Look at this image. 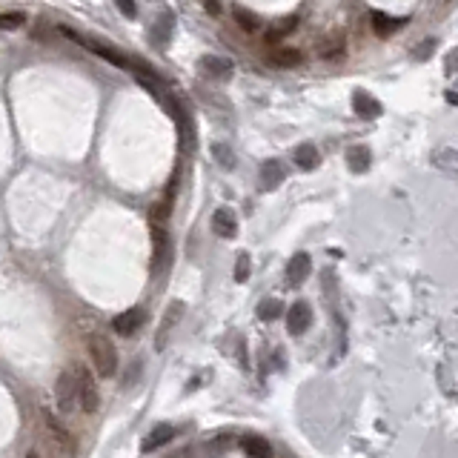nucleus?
<instances>
[{
  "label": "nucleus",
  "mask_w": 458,
  "mask_h": 458,
  "mask_svg": "<svg viewBox=\"0 0 458 458\" xmlns=\"http://www.w3.org/2000/svg\"><path fill=\"white\" fill-rule=\"evenodd\" d=\"M269 63L272 66H281V69H293V66H301L304 63V52L301 49H278L269 55Z\"/></svg>",
  "instance_id": "nucleus-15"
},
{
  "label": "nucleus",
  "mask_w": 458,
  "mask_h": 458,
  "mask_svg": "<svg viewBox=\"0 0 458 458\" xmlns=\"http://www.w3.org/2000/svg\"><path fill=\"white\" fill-rule=\"evenodd\" d=\"M352 106H355V112L361 115V117H379L384 109H381V103L372 98L369 92H355L352 95Z\"/></svg>",
  "instance_id": "nucleus-12"
},
{
  "label": "nucleus",
  "mask_w": 458,
  "mask_h": 458,
  "mask_svg": "<svg viewBox=\"0 0 458 458\" xmlns=\"http://www.w3.org/2000/svg\"><path fill=\"white\" fill-rule=\"evenodd\" d=\"M75 381H77V398H80V407L87 415H95L98 407H101V395H98V387H95V379L87 367H75Z\"/></svg>",
  "instance_id": "nucleus-2"
},
{
  "label": "nucleus",
  "mask_w": 458,
  "mask_h": 458,
  "mask_svg": "<svg viewBox=\"0 0 458 458\" xmlns=\"http://www.w3.org/2000/svg\"><path fill=\"white\" fill-rule=\"evenodd\" d=\"M312 324V310L307 301H298L289 307L286 312V329H289V336H301V332H307Z\"/></svg>",
  "instance_id": "nucleus-6"
},
{
  "label": "nucleus",
  "mask_w": 458,
  "mask_h": 458,
  "mask_svg": "<svg viewBox=\"0 0 458 458\" xmlns=\"http://www.w3.org/2000/svg\"><path fill=\"white\" fill-rule=\"evenodd\" d=\"M87 350H89V361H92L98 376L101 379H112L115 369H117V350H115V344L106 336H89Z\"/></svg>",
  "instance_id": "nucleus-1"
},
{
  "label": "nucleus",
  "mask_w": 458,
  "mask_h": 458,
  "mask_svg": "<svg viewBox=\"0 0 458 458\" xmlns=\"http://www.w3.org/2000/svg\"><path fill=\"white\" fill-rule=\"evenodd\" d=\"M141 321H144V312H141L138 307H132V310H127V312L115 315V321H112V329L117 332V336H132V332L141 326Z\"/></svg>",
  "instance_id": "nucleus-9"
},
{
  "label": "nucleus",
  "mask_w": 458,
  "mask_h": 458,
  "mask_svg": "<svg viewBox=\"0 0 458 458\" xmlns=\"http://www.w3.org/2000/svg\"><path fill=\"white\" fill-rule=\"evenodd\" d=\"M181 312H184V304L181 301H175L172 307H170V312H166V321L160 324V329H158V350H163V341H166V332H170L175 324H178V318H181Z\"/></svg>",
  "instance_id": "nucleus-19"
},
{
  "label": "nucleus",
  "mask_w": 458,
  "mask_h": 458,
  "mask_svg": "<svg viewBox=\"0 0 458 458\" xmlns=\"http://www.w3.org/2000/svg\"><path fill=\"white\" fill-rule=\"evenodd\" d=\"M281 301H275V298H267V301H261V307H258V315L264 318V321H272V318H278L281 315Z\"/></svg>",
  "instance_id": "nucleus-25"
},
{
  "label": "nucleus",
  "mask_w": 458,
  "mask_h": 458,
  "mask_svg": "<svg viewBox=\"0 0 458 458\" xmlns=\"http://www.w3.org/2000/svg\"><path fill=\"white\" fill-rule=\"evenodd\" d=\"M115 4H117V9L127 18H138V4H135V0H115Z\"/></svg>",
  "instance_id": "nucleus-27"
},
{
  "label": "nucleus",
  "mask_w": 458,
  "mask_h": 458,
  "mask_svg": "<svg viewBox=\"0 0 458 458\" xmlns=\"http://www.w3.org/2000/svg\"><path fill=\"white\" fill-rule=\"evenodd\" d=\"M318 58L321 61H341V58H347V46H344V40H329L326 46H321L318 49Z\"/></svg>",
  "instance_id": "nucleus-21"
},
{
  "label": "nucleus",
  "mask_w": 458,
  "mask_h": 458,
  "mask_svg": "<svg viewBox=\"0 0 458 458\" xmlns=\"http://www.w3.org/2000/svg\"><path fill=\"white\" fill-rule=\"evenodd\" d=\"M212 229H215L218 238H235L238 235V218H235V212L229 210V206H221V210H215Z\"/></svg>",
  "instance_id": "nucleus-8"
},
{
  "label": "nucleus",
  "mask_w": 458,
  "mask_h": 458,
  "mask_svg": "<svg viewBox=\"0 0 458 458\" xmlns=\"http://www.w3.org/2000/svg\"><path fill=\"white\" fill-rule=\"evenodd\" d=\"M172 186H170V192H166L155 206H152V212H149V221H152V227H160L166 218H170V212H172Z\"/></svg>",
  "instance_id": "nucleus-18"
},
{
  "label": "nucleus",
  "mask_w": 458,
  "mask_h": 458,
  "mask_svg": "<svg viewBox=\"0 0 458 458\" xmlns=\"http://www.w3.org/2000/svg\"><path fill=\"white\" fill-rule=\"evenodd\" d=\"M295 163L301 166V170H318V163H321V152H318V146H312V144H301L298 149H295Z\"/></svg>",
  "instance_id": "nucleus-16"
},
{
  "label": "nucleus",
  "mask_w": 458,
  "mask_h": 458,
  "mask_svg": "<svg viewBox=\"0 0 458 458\" xmlns=\"http://www.w3.org/2000/svg\"><path fill=\"white\" fill-rule=\"evenodd\" d=\"M232 18H235V23H238L243 32H255V29L261 26V20H258L253 12H246V9H241V6H232Z\"/></svg>",
  "instance_id": "nucleus-22"
},
{
  "label": "nucleus",
  "mask_w": 458,
  "mask_h": 458,
  "mask_svg": "<svg viewBox=\"0 0 458 458\" xmlns=\"http://www.w3.org/2000/svg\"><path fill=\"white\" fill-rule=\"evenodd\" d=\"M369 160H372L369 146H352V149H347V163H350L352 172H367L369 170Z\"/></svg>",
  "instance_id": "nucleus-17"
},
{
  "label": "nucleus",
  "mask_w": 458,
  "mask_h": 458,
  "mask_svg": "<svg viewBox=\"0 0 458 458\" xmlns=\"http://www.w3.org/2000/svg\"><path fill=\"white\" fill-rule=\"evenodd\" d=\"M61 32L66 34V37H72L75 44H80V46H87L89 52H95V55H101V58H106L112 66H120V69H127L129 66V61L123 58L120 52H112V49H106V46H101V44H92V40H87V37H80L77 32H72V29H66V26H61Z\"/></svg>",
  "instance_id": "nucleus-5"
},
{
  "label": "nucleus",
  "mask_w": 458,
  "mask_h": 458,
  "mask_svg": "<svg viewBox=\"0 0 458 458\" xmlns=\"http://www.w3.org/2000/svg\"><path fill=\"white\" fill-rule=\"evenodd\" d=\"M55 401H58V409L63 415H69L75 409V401H77V381H75V372L66 369L58 376V384H55Z\"/></svg>",
  "instance_id": "nucleus-3"
},
{
  "label": "nucleus",
  "mask_w": 458,
  "mask_h": 458,
  "mask_svg": "<svg viewBox=\"0 0 458 458\" xmlns=\"http://www.w3.org/2000/svg\"><path fill=\"white\" fill-rule=\"evenodd\" d=\"M369 20H372V29H376V32H379L381 37H384V34H390V32H393V29L398 26V23H395L393 18H387V15H381V12H376V15H372Z\"/></svg>",
  "instance_id": "nucleus-24"
},
{
  "label": "nucleus",
  "mask_w": 458,
  "mask_h": 458,
  "mask_svg": "<svg viewBox=\"0 0 458 458\" xmlns=\"http://www.w3.org/2000/svg\"><path fill=\"white\" fill-rule=\"evenodd\" d=\"M215 152H218V160H221L224 166H232V160H229V149H227V146H221V144H218V146H215Z\"/></svg>",
  "instance_id": "nucleus-29"
},
{
  "label": "nucleus",
  "mask_w": 458,
  "mask_h": 458,
  "mask_svg": "<svg viewBox=\"0 0 458 458\" xmlns=\"http://www.w3.org/2000/svg\"><path fill=\"white\" fill-rule=\"evenodd\" d=\"M201 72L210 75V77H229L232 63L224 61V58H215V55H206V58H201Z\"/></svg>",
  "instance_id": "nucleus-13"
},
{
  "label": "nucleus",
  "mask_w": 458,
  "mask_h": 458,
  "mask_svg": "<svg viewBox=\"0 0 458 458\" xmlns=\"http://www.w3.org/2000/svg\"><path fill=\"white\" fill-rule=\"evenodd\" d=\"M44 427H46V433H49V438H52V444L61 450V452H66V455H72L75 452V438H72V433L55 419V415L46 409L44 412Z\"/></svg>",
  "instance_id": "nucleus-4"
},
{
  "label": "nucleus",
  "mask_w": 458,
  "mask_h": 458,
  "mask_svg": "<svg viewBox=\"0 0 458 458\" xmlns=\"http://www.w3.org/2000/svg\"><path fill=\"white\" fill-rule=\"evenodd\" d=\"M246 278H249V255L241 253L238 264H235V281H246Z\"/></svg>",
  "instance_id": "nucleus-26"
},
{
  "label": "nucleus",
  "mask_w": 458,
  "mask_h": 458,
  "mask_svg": "<svg viewBox=\"0 0 458 458\" xmlns=\"http://www.w3.org/2000/svg\"><path fill=\"white\" fill-rule=\"evenodd\" d=\"M241 447H243V452L249 458H272V444L267 438H261V435H246Z\"/></svg>",
  "instance_id": "nucleus-14"
},
{
  "label": "nucleus",
  "mask_w": 458,
  "mask_h": 458,
  "mask_svg": "<svg viewBox=\"0 0 458 458\" xmlns=\"http://www.w3.org/2000/svg\"><path fill=\"white\" fill-rule=\"evenodd\" d=\"M172 438H175V427H172V424H158V427L146 435V441L141 444V450H144V452H155L158 447L170 444Z\"/></svg>",
  "instance_id": "nucleus-11"
},
{
  "label": "nucleus",
  "mask_w": 458,
  "mask_h": 458,
  "mask_svg": "<svg viewBox=\"0 0 458 458\" xmlns=\"http://www.w3.org/2000/svg\"><path fill=\"white\" fill-rule=\"evenodd\" d=\"M284 184V166L278 160H264L261 163V189L272 192Z\"/></svg>",
  "instance_id": "nucleus-10"
},
{
  "label": "nucleus",
  "mask_w": 458,
  "mask_h": 458,
  "mask_svg": "<svg viewBox=\"0 0 458 458\" xmlns=\"http://www.w3.org/2000/svg\"><path fill=\"white\" fill-rule=\"evenodd\" d=\"M26 23L23 12H0V32H15Z\"/></svg>",
  "instance_id": "nucleus-23"
},
{
  "label": "nucleus",
  "mask_w": 458,
  "mask_h": 458,
  "mask_svg": "<svg viewBox=\"0 0 458 458\" xmlns=\"http://www.w3.org/2000/svg\"><path fill=\"white\" fill-rule=\"evenodd\" d=\"M26 458H40V455H37V452H29V455H26Z\"/></svg>",
  "instance_id": "nucleus-30"
},
{
  "label": "nucleus",
  "mask_w": 458,
  "mask_h": 458,
  "mask_svg": "<svg viewBox=\"0 0 458 458\" xmlns=\"http://www.w3.org/2000/svg\"><path fill=\"white\" fill-rule=\"evenodd\" d=\"M310 269H312V261H310L307 253L293 255V261H289V267H286V284L289 286H301L310 278Z\"/></svg>",
  "instance_id": "nucleus-7"
},
{
  "label": "nucleus",
  "mask_w": 458,
  "mask_h": 458,
  "mask_svg": "<svg viewBox=\"0 0 458 458\" xmlns=\"http://www.w3.org/2000/svg\"><path fill=\"white\" fill-rule=\"evenodd\" d=\"M203 9L210 12L212 18H218V15H221V4H218V0H203Z\"/></svg>",
  "instance_id": "nucleus-28"
},
{
  "label": "nucleus",
  "mask_w": 458,
  "mask_h": 458,
  "mask_svg": "<svg viewBox=\"0 0 458 458\" xmlns=\"http://www.w3.org/2000/svg\"><path fill=\"white\" fill-rule=\"evenodd\" d=\"M298 15H289L284 23H278V26H272L269 32H267V44H278V40H284L289 32H295V26H298Z\"/></svg>",
  "instance_id": "nucleus-20"
}]
</instances>
